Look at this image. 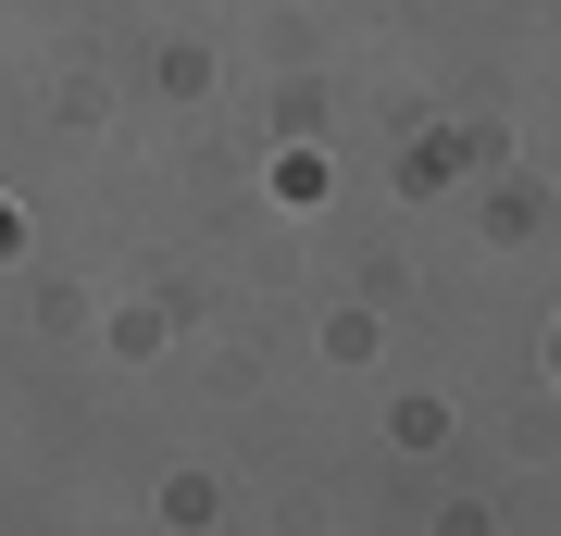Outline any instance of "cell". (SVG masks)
<instances>
[{
	"instance_id": "1",
	"label": "cell",
	"mask_w": 561,
	"mask_h": 536,
	"mask_svg": "<svg viewBox=\"0 0 561 536\" xmlns=\"http://www.w3.org/2000/svg\"><path fill=\"white\" fill-rule=\"evenodd\" d=\"M549 362H561V338H549Z\"/></svg>"
}]
</instances>
